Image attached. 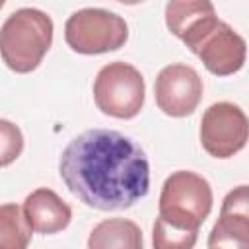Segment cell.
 <instances>
[{
	"label": "cell",
	"mask_w": 249,
	"mask_h": 249,
	"mask_svg": "<svg viewBox=\"0 0 249 249\" xmlns=\"http://www.w3.org/2000/svg\"><path fill=\"white\" fill-rule=\"evenodd\" d=\"M58 173L68 191L95 210H126L150 191V161L130 136L91 128L62 150Z\"/></svg>",
	"instance_id": "6da1fadb"
},
{
	"label": "cell",
	"mask_w": 249,
	"mask_h": 249,
	"mask_svg": "<svg viewBox=\"0 0 249 249\" xmlns=\"http://www.w3.org/2000/svg\"><path fill=\"white\" fill-rule=\"evenodd\" d=\"M53 19L37 8H19L0 27V56L16 74L33 72L53 43Z\"/></svg>",
	"instance_id": "7a4b0ae2"
},
{
	"label": "cell",
	"mask_w": 249,
	"mask_h": 249,
	"mask_svg": "<svg viewBox=\"0 0 249 249\" xmlns=\"http://www.w3.org/2000/svg\"><path fill=\"white\" fill-rule=\"evenodd\" d=\"M212 200L210 183L202 175L179 169L163 181L158 218L173 228L198 233V228L210 216Z\"/></svg>",
	"instance_id": "3957f363"
},
{
	"label": "cell",
	"mask_w": 249,
	"mask_h": 249,
	"mask_svg": "<svg viewBox=\"0 0 249 249\" xmlns=\"http://www.w3.org/2000/svg\"><path fill=\"white\" fill-rule=\"evenodd\" d=\"M93 99L101 113L115 119H132L144 107L146 82L132 64L115 60L97 72Z\"/></svg>",
	"instance_id": "277c9868"
},
{
	"label": "cell",
	"mask_w": 249,
	"mask_h": 249,
	"mask_svg": "<svg viewBox=\"0 0 249 249\" xmlns=\"http://www.w3.org/2000/svg\"><path fill=\"white\" fill-rule=\"evenodd\" d=\"M66 45L80 54H101L121 49L128 39L126 21L103 8H82L64 23Z\"/></svg>",
	"instance_id": "5b68a950"
},
{
	"label": "cell",
	"mask_w": 249,
	"mask_h": 249,
	"mask_svg": "<svg viewBox=\"0 0 249 249\" xmlns=\"http://www.w3.org/2000/svg\"><path fill=\"white\" fill-rule=\"evenodd\" d=\"M247 117L235 103H212L200 119V144L212 158H231L247 144Z\"/></svg>",
	"instance_id": "8992f818"
},
{
	"label": "cell",
	"mask_w": 249,
	"mask_h": 249,
	"mask_svg": "<svg viewBox=\"0 0 249 249\" xmlns=\"http://www.w3.org/2000/svg\"><path fill=\"white\" fill-rule=\"evenodd\" d=\"M202 91V78L193 66L183 62H173L161 68L154 84L156 105L161 113L175 119L191 115L198 107Z\"/></svg>",
	"instance_id": "52a82bcc"
},
{
	"label": "cell",
	"mask_w": 249,
	"mask_h": 249,
	"mask_svg": "<svg viewBox=\"0 0 249 249\" xmlns=\"http://www.w3.org/2000/svg\"><path fill=\"white\" fill-rule=\"evenodd\" d=\"M214 76H231L241 70L247 54L245 39L226 21L218 19L191 49Z\"/></svg>",
	"instance_id": "ba28073f"
},
{
	"label": "cell",
	"mask_w": 249,
	"mask_h": 249,
	"mask_svg": "<svg viewBox=\"0 0 249 249\" xmlns=\"http://www.w3.org/2000/svg\"><path fill=\"white\" fill-rule=\"evenodd\" d=\"M249 245V189H231L222 202L220 218L214 224L208 247H245Z\"/></svg>",
	"instance_id": "9c48e42d"
},
{
	"label": "cell",
	"mask_w": 249,
	"mask_h": 249,
	"mask_svg": "<svg viewBox=\"0 0 249 249\" xmlns=\"http://www.w3.org/2000/svg\"><path fill=\"white\" fill-rule=\"evenodd\" d=\"M218 21L212 0H169L165 6V25L193 49L200 37Z\"/></svg>",
	"instance_id": "30bf717a"
},
{
	"label": "cell",
	"mask_w": 249,
	"mask_h": 249,
	"mask_svg": "<svg viewBox=\"0 0 249 249\" xmlns=\"http://www.w3.org/2000/svg\"><path fill=\"white\" fill-rule=\"evenodd\" d=\"M21 208L31 230L43 235L62 231L72 220V208L53 189L47 187L29 193Z\"/></svg>",
	"instance_id": "8fae6325"
},
{
	"label": "cell",
	"mask_w": 249,
	"mask_h": 249,
	"mask_svg": "<svg viewBox=\"0 0 249 249\" xmlns=\"http://www.w3.org/2000/svg\"><path fill=\"white\" fill-rule=\"evenodd\" d=\"M89 249H142V230L132 222L124 218H111L99 222L89 237H88Z\"/></svg>",
	"instance_id": "7c38bea8"
},
{
	"label": "cell",
	"mask_w": 249,
	"mask_h": 249,
	"mask_svg": "<svg viewBox=\"0 0 249 249\" xmlns=\"http://www.w3.org/2000/svg\"><path fill=\"white\" fill-rule=\"evenodd\" d=\"M31 231L19 204H0V249H25L31 241Z\"/></svg>",
	"instance_id": "4fadbf2b"
},
{
	"label": "cell",
	"mask_w": 249,
	"mask_h": 249,
	"mask_svg": "<svg viewBox=\"0 0 249 249\" xmlns=\"http://www.w3.org/2000/svg\"><path fill=\"white\" fill-rule=\"evenodd\" d=\"M198 239L196 231H185L179 228H173L165 224L161 218H156L154 222V233L152 243L156 249H191Z\"/></svg>",
	"instance_id": "5bb4252c"
},
{
	"label": "cell",
	"mask_w": 249,
	"mask_h": 249,
	"mask_svg": "<svg viewBox=\"0 0 249 249\" xmlns=\"http://www.w3.org/2000/svg\"><path fill=\"white\" fill-rule=\"evenodd\" d=\"M23 152V134L12 121L0 119V167L14 163Z\"/></svg>",
	"instance_id": "9a60e30c"
},
{
	"label": "cell",
	"mask_w": 249,
	"mask_h": 249,
	"mask_svg": "<svg viewBox=\"0 0 249 249\" xmlns=\"http://www.w3.org/2000/svg\"><path fill=\"white\" fill-rule=\"evenodd\" d=\"M115 2H121V4H126V6H134V4H140L144 0H115Z\"/></svg>",
	"instance_id": "2e32d148"
},
{
	"label": "cell",
	"mask_w": 249,
	"mask_h": 249,
	"mask_svg": "<svg viewBox=\"0 0 249 249\" xmlns=\"http://www.w3.org/2000/svg\"><path fill=\"white\" fill-rule=\"evenodd\" d=\"M4 4H6V0H0V8H2V6H4Z\"/></svg>",
	"instance_id": "e0dca14e"
}]
</instances>
